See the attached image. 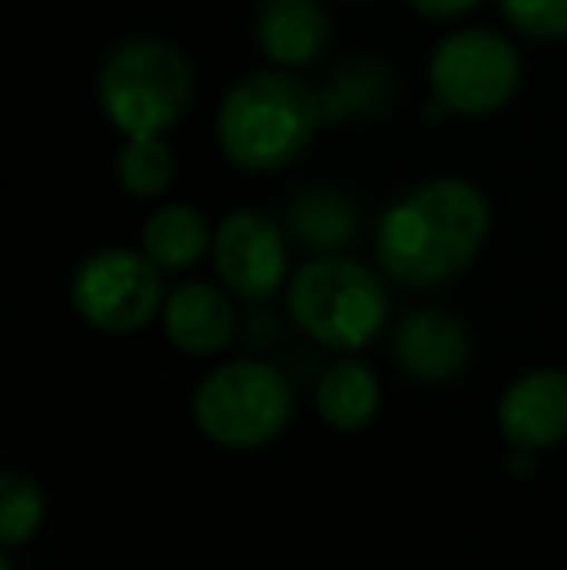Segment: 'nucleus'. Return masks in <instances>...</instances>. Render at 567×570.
<instances>
[{
  "label": "nucleus",
  "instance_id": "1",
  "mask_svg": "<svg viewBox=\"0 0 567 570\" xmlns=\"http://www.w3.org/2000/svg\"><path fill=\"white\" fill-rule=\"evenodd\" d=\"M490 233V203L467 179H431L397 198L373 229L378 268L393 284L436 287L459 276Z\"/></svg>",
  "mask_w": 567,
  "mask_h": 570
},
{
  "label": "nucleus",
  "instance_id": "2",
  "mask_svg": "<svg viewBox=\"0 0 567 570\" xmlns=\"http://www.w3.org/2000/svg\"><path fill=\"white\" fill-rule=\"evenodd\" d=\"M323 125H331L323 90H311L284 67L257 70L222 98L218 144L242 171H276L292 164Z\"/></svg>",
  "mask_w": 567,
  "mask_h": 570
},
{
  "label": "nucleus",
  "instance_id": "3",
  "mask_svg": "<svg viewBox=\"0 0 567 570\" xmlns=\"http://www.w3.org/2000/svg\"><path fill=\"white\" fill-rule=\"evenodd\" d=\"M292 323L326 350H365L389 323L385 284L373 268L339 253H323L300 264L284 287Z\"/></svg>",
  "mask_w": 567,
  "mask_h": 570
},
{
  "label": "nucleus",
  "instance_id": "4",
  "mask_svg": "<svg viewBox=\"0 0 567 570\" xmlns=\"http://www.w3.org/2000/svg\"><path fill=\"white\" fill-rule=\"evenodd\" d=\"M292 407L295 392L281 368L257 357H237L195 384L190 420L222 451H261L284 435Z\"/></svg>",
  "mask_w": 567,
  "mask_h": 570
},
{
  "label": "nucleus",
  "instance_id": "5",
  "mask_svg": "<svg viewBox=\"0 0 567 570\" xmlns=\"http://www.w3.org/2000/svg\"><path fill=\"white\" fill-rule=\"evenodd\" d=\"M190 67L164 39H129L106 59L98 78L101 114L121 136H164L187 114Z\"/></svg>",
  "mask_w": 567,
  "mask_h": 570
},
{
  "label": "nucleus",
  "instance_id": "6",
  "mask_svg": "<svg viewBox=\"0 0 567 570\" xmlns=\"http://www.w3.org/2000/svg\"><path fill=\"white\" fill-rule=\"evenodd\" d=\"M159 264L144 248L106 245L90 253L70 276V303L86 326L101 334L144 331L164 311Z\"/></svg>",
  "mask_w": 567,
  "mask_h": 570
},
{
  "label": "nucleus",
  "instance_id": "7",
  "mask_svg": "<svg viewBox=\"0 0 567 570\" xmlns=\"http://www.w3.org/2000/svg\"><path fill=\"white\" fill-rule=\"evenodd\" d=\"M431 101L459 117H486L509 106L521 86L514 43L490 28L451 31L428 59Z\"/></svg>",
  "mask_w": 567,
  "mask_h": 570
},
{
  "label": "nucleus",
  "instance_id": "8",
  "mask_svg": "<svg viewBox=\"0 0 567 570\" xmlns=\"http://www.w3.org/2000/svg\"><path fill=\"white\" fill-rule=\"evenodd\" d=\"M214 268L229 295L261 303L281 292L287 276V240L265 210H234L214 229Z\"/></svg>",
  "mask_w": 567,
  "mask_h": 570
},
{
  "label": "nucleus",
  "instance_id": "9",
  "mask_svg": "<svg viewBox=\"0 0 567 570\" xmlns=\"http://www.w3.org/2000/svg\"><path fill=\"white\" fill-rule=\"evenodd\" d=\"M498 431L514 451H553L567 443V373L529 368L498 400Z\"/></svg>",
  "mask_w": 567,
  "mask_h": 570
},
{
  "label": "nucleus",
  "instance_id": "10",
  "mask_svg": "<svg viewBox=\"0 0 567 570\" xmlns=\"http://www.w3.org/2000/svg\"><path fill=\"white\" fill-rule=\"evenodd\" d=\"M393 361L417 381L447 384L470 365V334L447 311H409L393 331Z\"/></svg>",
  "mask_w": 567,
  "mask_h": 570
},
{
  "label": "nucleus",
  "instance_id": "11",
  "mask_svg": "<svg viewBox=\"0 0 567 570\" xmlns=\"http://www.w3.org/2000/svg\"><path fill=\"white\" fill-rule=\"evenodd\" d=\"M164 334L179 353L190 357H211V353L226 350L234 338V303L229 292L206 279H187L164 299Z\"/></svg>",
  "mask_w": 567,
  "mask_h": 570
},
{
  "label": "nucleus",
  "instance_id": "12",
  "mask_svg": "<svg viewBox=\"0 0 567 570\" xmlns=\"http://www.w3.org/2000/svg\"><path fill=\"white\" fill-rule=\"evenodd\" d=\"M253 31L273 67L300 70L323 55L331 39V20L319 0H261Z\"/></svg>",
  "mask_w": 567,
  "mask_h": 570
},
{
  "label": "nucleus",
  "instance_id": "13",
  "mask_svg": "<svg viewBox=\"0 0 567 570\" xmlns=\"http://www.w3.org/2000/svg\"><path fill=\"white\" fill-rule=\"evenodd\" d=\"M381 407V381L365 361H334L315 384V412L331 431L354 435L373 423Z\"/></svg>",
  "mask_w": 567,
  "mask_h": 570
},
{
  "label": "nucleus",
  "instance_id": "14",
  "mask_svg": "<svg viewBox=\"0 0 567 570\" xmlns=\"http://www.w3.org/2000/svg\"><path fill=\"white\" fill-rule=\"evenodd\" d=\"M287 229L303 248L339 253L358 237V206L334 187H307L287 203Z\"/></svg>",
  "mask_w": 567,
  "mask_h": 570
},
{
  "label": "nucleus",
  "instance_id": "15",
  "mask_svg": "<svg viewBox=\"0 0 567 570\" xmlns=\"http://www.w3.org/2000/svg\"><path fill=\"white\" fill-rule=\"evenodd\" d=\"M214 245L211 222L195 206H159L140 229V248L164 272H183Z\"/></svg>",
  "mask_w": 567,
  "mask_h": 570
},
{
  "label": "nucleus",
  "instance_id": "16",
  "mask_svg": "<svg viewBox=\"0 0 567 570\" xmlns=\"http://www.w3.org/2000/svg\"><path fill=\"white\" fill-rule=\"evenodd\" d=\"M175 156L164 136H125L117 151V183L137 198H156L172 187Z\"/></svg>",
  "mask_w": 567,
  "mask_h": 570
},
{
  "label": "nucleus",
  "instance_id": "17",
  "mask_svg": "<svg viewBox=\"0 0 567 570\" xmlns=\"http://www.w3.org/2000/svg\"><path fill=\"white\" fill-rule=\"evenodd\" d=\"M47 517L43 489L36 485V478L20 470L0 473V543L4 548H20V543L36 540Z\"/></svg>",
  "mask_w": 567,
  "mask_h": 570
},
{
  "label": "nucleus",
  "instance_id": "18",
  "mask_svg": "<svg viewBox=\"0 0 567 570\" xmlns=\"http://www.w3.org/2000/svg\"><path fill=\"white\" fill-rule=\"evenodd\" d=\"M501 12L532 39H567V0H501Z\"/></svg>",
  "mask_w": 567,
  "mask_h": 570
},
{
  "label": "nucleus",
  "instance_id": "19",
  "mask_svg": "<svg viewBox=\"0 0 567 570\" xmlns=\"http://www.w3.org/2000/svg\"><path fill=\"white\" fill-rule=\"evenodd\" d=\"M409 4L428 20H454V16H467L470 8H478L482 0H409Z\"/></svg>",
  "mask_w": 567,
  "mask_h": 570
},
{
  "label": "nucleus",
  "instance_id": "20",
  "mask_svg": "<svg viewBox=\"0 0 567 570\" xmlns=\"http://www.w3.org/2000/svg\"><path fill=\"white\" fill-rule=\"evenodd\" d=\"M509 470L521 473V478H529V473H532V451H514V454H509Z\"/></svg>",
  "mask_w": 567,
  "mask_h": 570
}]
</instances>
